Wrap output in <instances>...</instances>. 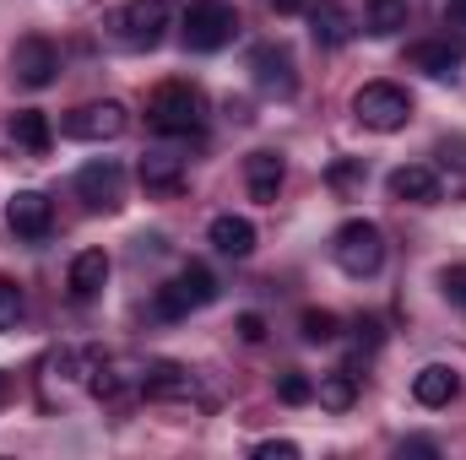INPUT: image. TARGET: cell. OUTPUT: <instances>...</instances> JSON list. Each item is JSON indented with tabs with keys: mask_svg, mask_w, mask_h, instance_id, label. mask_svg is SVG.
<instances>
[{
	"mask_svg": "<svg viewBox=\"0 0 466 460\" xmlns=\"http://www.w3.org/2000/svg\"><path fill=\"white\" fill-rule=\"evenodd\" d=\"M115 27L130 49H157L163 33L174 27V5H168V0H125Z\"/></svg>",
	"mask_w": 466,
	"mask_h": 460,
	"instance_id": "obj_6",
	"label": "cell"
},
{
	"mask_svg": "<svg viewBox=\"0 0 466 460\" xmlns=\"http://www.w3.org/2000/svg\"><path fill=\"white\" fill-rule=\"evenodd\" d=\"M385 190H390V201H412V206H434V201H440V174H434L429 163H401V168H390V179H385Z\"/></svg>",
	"mask_w": 466,
	"mask_h": 460,
	"instance_id": "obj_14",
	"label": "cell"
},
{
	"mask_svg": "<svg viewBox=\"0 0 466 460\" xmlns=\"http://www.w3.org/2000/svg\"><path fill=\"white\" fill-rule=\"evenodd\" d=\"M277 16H299V11H309V0H266Z\"/></svg>",
	"mask_w": 466,
	"mask_h": 460,
	"instance_id": "obj_35",
	"label": "cell"
},
{
	"mask_svg": "<svg viewBox=\"0 0 466 460\" xmlns=\"http://www.w3.org/2000/svg\"><path fill=\"white\" fill-rule=\"evenodd\" d=\"M331 255H337V265L348 271L352 282H363V276H374L385 265V233H380V223H369V217H352V223L337 228Z\"/></svg>",
	"mask_w": 466,
	"mask_h": 460,
	"instance_id": "obj_3",
	"label": "cell"
},
{
	"mask_svg": "<svg viewBox=\"0 0 466 460\" xmlns=\"http://www.w3.org/2000/svg\"><path fill=\"white\" fill-rule=\"evenodd\" d=\"M141 395H147V401H190V395H196V374H190L185 363L157 357V363L141 368Z\"/></svg>",
	"mask_w": 466,
	"mask_h": 460,
	"instance_id": "obj_13",
	"label": "cell"
},
{
	"mask_svg": "<svg viewBox=\"0 0 466 460\" xmlns=\"http://www.w3.org/2000/svg\"><path fill=\"white\" fill-rule=\"evenodd\" d=\"M179 22H185L179 27L185 33V49H196V55H218V49H228L233 38H238L233 0H190Z\"/></svg>",
	"mask_w": 466,
	"mask_h": 460,
	"instance_id": "obj_2",
	"label": "cell"
},
{
	"mask_svg": "<svg viewBox=\"0 0 466 460\" xmlns=\"http://www.w3.org/2000/svg\"><path fill=\"white\" fill-rule=\"evenodd\" d=\"M401 455H440V445H434V439H407Z\"/></svg>",
	"mask_w": 466,
	"mask_h": 460,
	"instance_id": "obj_34",
	"label": "cell"
},
{
	"mask_svg": "<svg viewBox=\"0 0 466 460\" xmlns=\"http://www.w3.org/2000/svg\"><path fill=\"white\" fill-rule=\"evenodd\" d=\"M104 282H109V255H104V249H82V255L71 260V276H66L71 298H76V304H93V298L104 293Z\"/></svg>",
	"mask_w": 466,
	"mask_h": 460,
	"instance_id": "obj_18",
	"label": "cell"
},
{
	"mask_svg": "<svg viewBox=\"0 0 466 460\" xmlns=\"http://www.w3.org/2000/svg\"><path fill=\"white\" fill-rule=\"evenodd\" d=\"M207 238H212V249L228 255V260H249V255H255V223H249V217L223 212V217H212Z\"/></svg>",
	"mask_w": 466,
	"mask_h": 460,
	"instance_id": "obj_19",
	"label": "cell"
},
{
	"mask_svg": "<svg viewBox=\"0 0 466 460\" xmlns=\"http://www.w3.org/2000/svg\"><path fill=\"white\" fill-rule=\"evenodd\" d=\"M218 293H223V287H218V276H212L201 260H190V265H185L174 282H163V287H157L152 309H157L163 320H185L190 309H207V304H218Z\"/></svg>",
	"mask_w": 466,
	"mask_h": 460,
	"instance_id": "obj_4",
	"label": "cell"
},
{
	"mask_svg": "<svg viewBox=\"0 0 466 460\" xmlns=\"http://www.w3.org/2000/svg\"><path fill=\"white\" fill-rule=\"evenodd\" d=\"M5 223H11L16 238L38 244V238H49V228H55V206H49L44 190H16V195L5 201Z\"/></svg>",
	"mask_w": 466,
	"mask_h": 460,
	"instance_id": "obj_11",
	"label": "cell"
},
{
	"mask_svg": "<svg viewBox=\"0 0 466 460\" xmlns=\"http://www.w3.org/2000/svg\"><path fill=\"white\" fill-rule=\"evenodd\" d=\"M299 331H304V342H337V336H342V320H337V315H331V309H304V315H299Z\"/></svg>",
	"mask_w": 466,
	"mask_h": 460,
	"instance_id": "obj_25",
	"label": "cell"
},
{
	"mask_svg": "<svg viewBox=\"0 0 466 460\" xmlns=\"http://www.w3.org/2000/svg\"><path fill=\"white\" fill-rule=\"evenodd\" d=\"M456 395H461V374H456L451 363H429V368L412 374V401H418V406L440 412V406H451Z\"/></svg>",
	"mask_w": 466,
	"mask_h": 460,
	"instance_id": "obj_15",
	"label": "cell"
},
{
	"mask_svg": "<svg viewBox=\"0 0 466 460\" xmlns=\"http://www.w3.org/2000/svg\"><path fill=\"white\" fill-rule=\"evenodd\" d=\"M282 179H288L282 152H249V157H244V185H249V201L271 206V201H277V190H282Z\"/></svg>",
	"mask_w": 466,
	"mask_h": 460,
	"instance_id": "obj_16",
	"label": "cell"
},
{
	"mask_svg": "<svg viewBox=\"0 0 466 460\" xmlns=\"http://www.w3.org/2000/svg\"><path fill=\"white\" fill-rule=\"evenodd\" d=\"M407 22H412V5H407V0H369V5H363V27H369L374 38H396Z\"/></svg>",
	"mask_w": 466,
	"mask_h": 460,
	"instance_id": "obj_22",
	"label": "cell"
},
{
	"mask_svg": "<svg viewBox=\"0 0 466 460\" xmlns=\"http://www.w3.org/2000/svg\"><path fill=\"white\" fill-rule=\"evenodd\" d=\"M136 174H141L147 195H179L185 190V157H174V152H147L136 163Z\"/></svg>",
	"mask_w": 466,
	"mask_h": 460,
	"instance_id": "obj_17",
	"label": "cell"
},
{
	"mask_svg": "<svg viewBox=\"0 0 466 460\" xmlns=\"http://www.w3.org/2000/svg\"><path fill=\"white\" fill-rule=\"evenodd\" d=\"M315 401H320L326 412H352V406H358V374H352V368L320 374V385H315Z\"/></svg>",
	"mask_w": 466,
	"mask_h": 460,
	"instance_id": "obj_23",
	"label": "cell"
},
{
	"mask_svg": "<svg viewBox=\"0 0 466 460\" xmlns=\"http://www.w3.org/2000/svg\"><path fill=\"white\" fill-rule=\"evenodd\" d=\"M440 293H445L456 309H466V265H445V271H440Z\"/></svg>",
	"mask_w": 466,
	"mask_h": 460,
	"instance_id": "obj_29",
	"label": "cell"
},
{
	"mask_svg": "<svg viewBox=\"0 0 466 460\" xmlns=\"http://www.w3.org/2000/svg\"><path fill=\"white\" fill-rule=\"evenodd\" d=\"M352 346L358 352H380V320H358L352 325Z\"/></svg>",
	"mask_w": 466,
	"mask_h": 460,
	"instance_id": "obj_32",
	"label": "cell"
},
{
	"mask_svg": "<svg viewBox=\"0 0 466 460\" xmlns=\"http://www.w3.org/2000/svg\"><path fill=\"white\" fill-rule=\"evenodd\" d=\"M277 395H282L288 406H309V401H315V379L299 374V368H288V374L277 379Z\"/></svg>",
	"mask_w": 466,
	"mask_h": 460,
	"instance_id": "obj_27",
	"label": "cell"
},
{
	"mask_svg": "<svg viewBox=\"0 0 466 460\" xmlns=\"http://www.w3.org/2000/svg\"><path fill=\"white\" fill-rule=\"evenodd\" d=\"M11 141H16L22 152L44 157V152L55 146V125H49V115H38V109H16V115H11Z\"/></svg>",
	"mask_w": 466,
	"mask_h": 460,
	"instance_id": "obj_21",
	"label": "cell"
},
{
	"mask_svg": "<svg viewBox=\"0 0 466 460\" xmlns=\"http://www.w3.org/2000/svg\"><path fill=\"white\" fill-rule=\"evenodd\" d=\"M445 22L451 27H466V0H445Z\"/></svg>",
	"mask_w": 466,
	"mask_h": 460,
	"instance_id": "obj_36",
	"label": "cell"
},
{
	"mask_svg": "<svg viewBox=\"0 0 466 460\" xmlns=\"http://www.w3.org/2000/svg\"><path fill=\"white\" fill-rule=\"evenodd\" d=\"M255 460H299V445L293 439H260L255 445Z\"/></svg>",
	"mask_w": 466,
	"mask_h": 460,
	"instance_id": "obj_30",
	"label": "cell"
},
{
	"mask_svg": "<svg viewBox=\"0 0 466 460\" xmlns=\"http://www.w3.org/2000/svg\"><path fill=\"white\" fill-rule=\"evenodd\" d=\"M407 65L423 71V76H434V82H451L466 65V44L461 38H418V44L407 49Z\"/></svg>",
	"mask_w": 466,
	"mask_h": 460,
	"instance_id": "obj_12",
	"label": "cell"
},
{
	"mask_svg": "<svg viewBox=\"0 0 466 460\" xmlns=\"http://www.w3.org/2000/svg\"><path fill=\"white\" fill-rule=\"evenodd\" d=\"M309 33H315V44H326V49H342L352 38V11H342L337 0H320V5H309Z\"/></svg>",
	"mask_w": 466,
	"mask_h": 460,
	"instance_id": "obj_20",
	"label": "cell"
},
{
	"mask_svg": "<svg viewBox=\"0 0 466 460\" xmlns=\"http://www.w3.org/2000/svg\"><path fill=\"white\" fill-rule=\"evenodd\" d=\"M5 401H11V379L0 374V406H5Z\"/></svg>",
	"mask_w": 466,
	"mask_h": 460,
	"instance_id": "obj_37",
	"label": "cell"
},
{
	"mask_svg": "<svg viewBox=\"0 0 466 460\" xmlns=\"http://www.w3.org/2000/svg\"><path fill=\"white\" fill-rule=\"evenodd\" d=\"M363 179H369L363 157H342V163H331V168H326V185H331L337 195H352V190H363Z\"/></svg>",
	"mask_w": 466,
	"mask_h": 460,
	"instance_id": "obj_26",
	"label": "cell"
},
{
	"mask_svg": "<svg viewBox=\"0 0 466 460\" xmlns=\"http://www.w3.org/2000/svg\"><path fill=\"white\" fill-rule=\"evenodd\" d=\"M55 71H60V49L49 44V38H38V33H27V38H16V49H11V76L22 82V87H49L55 82Z\"/></svg>",
	"mask_w": 466,
	"mask_h": 460,
	"instance_id": "obj_10",
	"label": "cell"
},
{
	"mask_svg": "<svg viewBox=\"0 0 466 460\" xmlns=\"http://www.w3.org/2000/svg\"><path fill=\"white\" fill-rule=\"evenodd\" d=\"M249 82H255L266 98H288V93L299 87L293 49H288V44H255V49H249Z\"/></svg>",
	"mask_w": 466,
	"mask_h": 460,
	"instance_id": "obj_8",
	"label": "cell"
},
{
	"mask_svg": "<svg viewBox=\"0 0 466 460\" xmlns=\"http://www.w3.org/2000/svg\"><path fill=\"white\" fill-rule=\"evenodd\" d=\"M147 125L163 130V135H201V125H207V98H201V87H196V82H163V87H152V98H147Z\"/></svg>",
	"mask_w": 466,
	"mask_h": 460,
	"instance_id": "obj_1",
	"label": "cell"
},
{
	"mask_svg": "<svg viewBox=\"0 0 466 460\" xmlns=\"http://www.w3.org/2000/svg\"><path fill=\"white\" fill-rule=\"evenodd\" d=\"M76 195H82L87 212H119V206H125V168H119L115 157L87 163V168L76 174Z\"/></svg>",
	"mask_w": 466,
	"mask_h": 460,
	"instance_id": "obj_9",
	"label": "cell"
},
{
	"mask_svg": "<svg viewBox=\"0 0 466 460\" xmlns=\"http://www.w3.org/2000/svg\"><path fill=\"white\" fill-rule=\"evenodd\" d=\"M440 157L456 163V168H466V141H440Z\"/></svg>",
	"mask_w": 466,
	"mask_h": 460,
	"instance_id": "obj_33",
	"label": "cell"
},
{
	"mask_svg": "<svg viewBox=\"0 0 466 460\" xmlns=\"http://www.w3.org/2000/svg\"><path fill=\"white\" fill-rule=\"evenodd\" d=\"M233 331H238V342H266V320H260V315H255V309H249V315H238V320H233Z\"/></svg>",
	"mask_w": 466,
	"mask_h": 460,
	"instance_id": "obj_31",
	"label": "cell"
},
{
	"mask_svg": "<svg viewBox=\"0 0 466 460\" xmlns=\"http://www.w3.org/2000/svg\"><path fill=\"white\" fill-rule=\"evenodd\" d=\"M82 374H87V390H93L98 401L119 395V374H115V363H109L104 352H87V357H82Z\"/></svg>",
	"mask_w": 466,
	"mask_h": 460,
	"instance_id": "obj_24",
	"label": "cell"
},
{
	"mask_svg": "<svg viewBox=\"0 0 466 460\" xmlns=\"http://www.w3.org/2000/svg\"><path fill=\"white\" fill-rule=\"evenodd\" d=\"M125 104L119 98H98V104H82V109H71V115L60 119V135H71V141H115L125 135Z\"/></svg>",
	"mask_w": 466,
	"mask_h": 460,
	"instance_id": "obj_7",
	"label": "cell"
},
{
	"mask_svg": "<svg viewBox=\"0 0 466 460\" xmlns=\"http://www.w3.org/2000/svg\"><path fill=\"white\" fill-rule=\"evenodd\" d=\"M352 115H358V125L390 135V130H401V125L412 119V98H407V87H396V82H363V87L352 93Z\"/></svg>",
	"mask_w": 466,
	"mask_h": 460,
	"instance_id": "obj_5",
	"label": "cell"
},
{
	"mask_svg": "<svg viewBox=\"0 0 466 460\" xmlns=\"http://www.w3.org/2000/svg\"><path fill=\"white\" fill-rule=\"evenodd\" d=\"M22 287L11 282V276H0V331H16V320H22Z\"/></svg>",
	"mask_w": 466,
	"mask_h": 460,
	"instance_id": "obj_28",
	"label": "cell"
}]
</instances>
